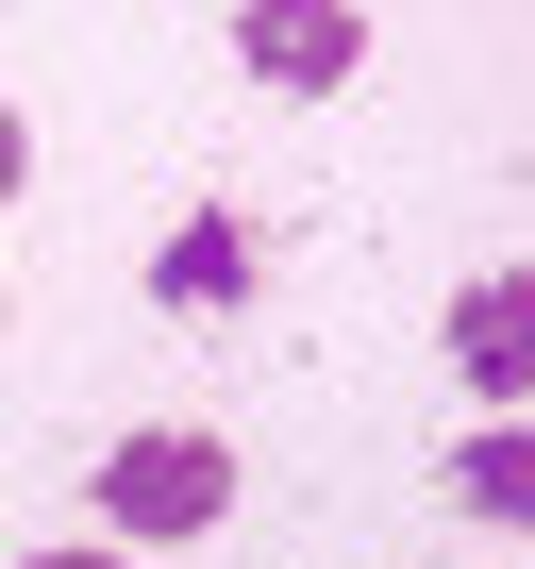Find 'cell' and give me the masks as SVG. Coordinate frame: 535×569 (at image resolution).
<instances>
[{
	"label": "cell",
	"mask_w": 535,
	"mask_h": 569,
	"mask_svg": "<svg viewBox=\"0 0 535 569\" xmlns=\"http://www.w3.org/2000/svg\"><path fill=\"white\" fill-rule=\"evenodd\" d=\"M101 552H151V536H218L234 519V452L201 436V419H151V436H118L101 452Z\"/></svg>",
	"instance_id": "cell-1"
},
{
	"label": "cell",
	"mask_w": 535,
	"mask_h": 569,
	"mask_svg": "<svg viewBox=\"0 0 535 569\" xmlns=\"http://www.w3.org/2000/svg\"><path fill=\"white\" fill-rule=\"evenodd\" d=\"M452 386L468 402H535V268H468L452 284Z\"/></svg>",
	"instance_id": "cell-2"
},
{
	"label": "cell",
	"mask_w": 535,
	"mask_h": 569,
	"mask_svg": "<svg viewBox=\"0 0 535 569\" xmlns=\"http://www.w3.org/2000/svg\"><path fill=\"white\" fill-rule=\"evenodd\" d=\"M234 68H251V84H285V101H319V84L369 68V18H234Z\"/></svg>",
	"instance_id": "cell-3"
},
{
	"label": "cell",
	"mask_w": 535,
	"mask_h": 569,
	"mask_svg": "<svg viewBox=\"0 0 535 569\" xmlns=\"http://www.w3.org/2000/svg\"><path fill=\"white\" fill-rule=\"evenodd\" d=\"M151 284H168V319H234V302H251V218H218V201H201V218L151 251Z\"/></svg>",
	"instance_id": "cell-4"
},
{
	"label": "cell",
	"mask_w": 535,
	"mask_h": 569,
	"mask_svg": "<svg viewBox=\"0 0 535 569\" xmlns=\"http://www.w3.org/2000/svg\"><path fill=\"white\" fill-rule=\"evenodd\" d=\"M452 502L502 519V536H535V419H485V436L452 452Z\"/></svg>",
	"instance_id": "cell-5"
},
{
	"label": "cell",
	"mask_w": 535,
	"mask_h": 569,
	"mask_svg": "<svg viewBox=\"0 0 535 569\" xmlns=\"http://www.w3.org/2000/svg\"><path fill=\"white\" fill-rule=\"evenodd\" d=\"M18 184H34V118L0 101V201H18Z\"/></svg>",
	"instance_id": "cell-6"
},
{
	"label": "cell",
	"mask_w": 535,
	"mask_h": 569,
	"mask_svg": "<svg viewBox=\"0 0 535 569\" xmlns=\"http://www.w3.org/2000/svg\"><path fill=\"white\" fill-rule=\"evenodd\" d=\"M18 569H134V552H101V536H51V552H18Z\"/></svg>",
	"instance_id": "cell-7"
}]
</instances>
